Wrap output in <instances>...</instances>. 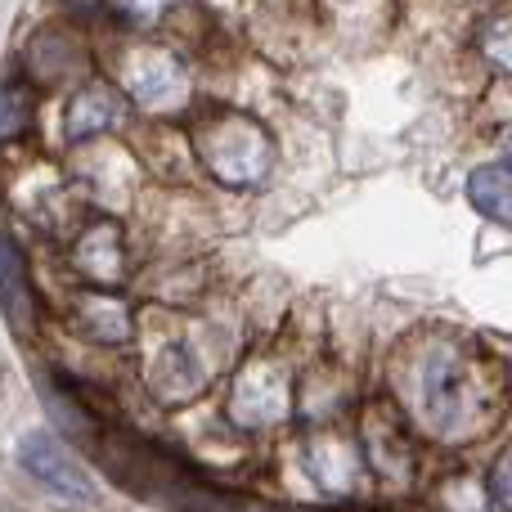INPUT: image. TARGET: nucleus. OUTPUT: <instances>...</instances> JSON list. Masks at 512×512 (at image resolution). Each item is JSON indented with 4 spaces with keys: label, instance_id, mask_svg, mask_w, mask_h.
<instances>
[{
    "label": "nucleus",
    "instance_id": "nucleus-1",
    "mask_svg": "<svg viewBox=\"0 0 512 512\" xmlns=\"http://www.w3.org/2000/svg\"><path fill=\"white\" fill-rule=\"evenodd\" d=\"M95 454L99 468L117 481L122 490L144 499H162V504L176 508H212V504H243L234 495H221L194 463H185L180 454L162 450L153 441H140V436L126 432H95Z\"/></svg>",
    "mask_w": 512,
    "mask_h": 512
},
{
    "label": "nucleus",
    "instance_id": "nucleus-2",
    "mask_svg": "<svg viewBox=\"0 0 512 512\" xmlns=\"http://www.w3.org/2000/svg\"><path fill=\"white\" fill-rule=\"evenodd\" d=\"M203 158L212 167L216 180L225 185H252L270 171V140L261 126H252L248 117H221L216 126L203 131Z\"/></svg>",
    "mask_w": 512,
    "mask_h": 512
},
{
    "label": "nucleus",
    "instance_id": "nucleus-3",
    "mask_svg": "<svg viewBox=\"0 0 512 512\" xmlns=\"http://www.w3.org/2000/svg\"><path fill=\"white\" fill-rule=\"evenodd\" d=\"M463 387H468V369H463L454 346H432L418 378V405L423 418L436 432H450V423L463 414Z\"/></svg>",
    "mask_w": 512,
    "mask_h": 512
},
{
    "label": "nucleus",
    "instance_id": "nucleus-4",
    "mask_svg": "<svg viewBox=\"0 0 512 512\" xmlns=\"http://www.w3.org/2000/svg\"><path fill=\"white\" fill-rule=\"evenodd\" d=\"M18 454H23V468L32 472L36 481H45V486H54V490H68V495H77V499L90 495L86 472L77 468V459H72L59 441H50V436H27Z\"/></svg>",
    "mask_w": 512,
    "mask_h": 512
},
{
    "label": "nucleus",
    "instance_id": "nucleus-5",
    "mask_svg": "<svg viewBox=\"0 0 512 512\" xmlns=\"http://www.w3.org/2000/svg\"><path fill=\"white\" fill-rule=\"evenodd\" d=\"M122 117V95L104 81H90L77 95L68 99V113H63V140H90V135L108 131V126Z\"/></svg>",
    "mask_w": 512,
    "mask_h": 512
},
{
    "label": "nucleus",
    "instance_id": "nucleus-6",
    "mask_svg": "<svg viewBox=\"0 0 512 512\" xmlns=\"http://www.w3.org/2000/svg\"><path fill=\"white\" fill-rule=\"evenodd\" d=\"M72 261H77V270L90 274V279L117 283V279L126 274L122 234H117L113 225H95V230H86V234L77 239V248H72Z\"/></svg>",
    "mask_w": 512,
    "mask_h": 512
},
{
    "label": "nucleus",
    "instance_id": "nucleus-7",
    "mask_svg": "<svg viewBox=\"0 0 512 512\" xmlns=\"http://www.w3.org/2000/svg\"><path fill=\"white\" fill-rule=\"evenodd\" d=\"M149 378L162 400H194L198 391L207 387V373H203V364L189 355V346H167V351L153 360Z\"/></svg>",
    "mask_w": 512,
    "mask_h": 512
},
{
    "label": "nucleus",
    "instance_id": "nucleus-8",
    "mask_svg": "<svg viewBox=\"0 0 512 512\" xmlns=\"http://www.w3.org/2000/svg\"><path fill=\"white\" fill-rule=\"evenodd\" d=\"M135 99H140L144 108H171L185 99V72L176 68V63L167 59V54H149V59H140V68H135Z\"/></svg>",
    "mask_w": 512,
    "mask_h": 512
},
{
    "label": "nucleus",
    "instance_id": "nucleus-9",
    "mask_svg": "<svg viewBox=\"0 0 512 512\" xmlns=\"http://www.w3.org/2000/svg\"><path fill=\"white\" fill-rule=\"evenodd\" d=\"M283 405H288V387H283V378L274 369H256L243 378L239 414L248 418V423H270V418L283 414Z\"/></svg>",
    "mask_w": 512,
    "mask_h": 512
},
{
    "label": "nucleus",
    "instance_id": "nucleus-10",
    "mask_svg": "<svg viewBox=\"0 0 512 512\" xmlns=\"http://www.w3.org/2000/svg\"><path fill=\"white\" fill-rule=\"evenodd\" d=\"M468 198L495 225H512V171L508 167H477L468 180Z\"/></svg>",
    "mask_w": 512,
    "mask_h": 512
},
{
    "label": "nucleus",
    "instance_id": "nucleus-11",
    "mask_svg": "<svg viewBox=\"0 0 512 512\" xmlns=\"http://www.w3.org/2000/svg\"><path fill=\"white\" fill-rule=\"evenodd\" d=\"M77 328L95 342H126L131 337V310L117 297H81Z\"/></svg>",
    "mask_w": 512,
    "mask_h": 512
},
{
    "label": "nucleus",
    "instance_id": "nucleus-12",
    "mask_svg": "<svg viewBox=\"0 0 512 512\" xmlns=\"http://www.w3.org/2000/svg\"><path fill=\"white\" fill-rule=\"evenodd\" d=\"M27 68L41 81H63L68 72H81V54L68 36L59 32H41L32 45H27Z\"/></svg>",
    "mask_w": 512,
    "mask_h": 512
},
{
    "label": "nucleus",
    "instance_id": "nucleus-13",
    "mask_svg": "<svg viewBox=\"0 0 512 512\" xmlns=\"http://www.w3.org/2000/svg\"><path fill=\"white\" fill-rule=\"evenodd\" d=\"M5 315L18 333H32L36 328V306L23 279V252H18L14 239H5Z\"/></svg>",
    "mask_w": 512,
    "mask_h": 512
},
{
    "label": "nucleus",
    "instance_id": "nucleus-14",
    "mask_svg": "<svg viewBox=\"0 0 512 512\" xmlns=\"http://www.w3.org/2000/svg\"><path fill=\"white\" fill-rule=\"evenodd\" d=\"M27 122H32V90L23 81H9L5 86V140H14Z\"/></svg>",
    "mask_w": 512,
    "mask_h": 512
},
{
    "label": "nucleus",
    "instance_id": "nucleus-15",
    "mask_svg": "<svg viewBox=\"0 0 512 512\" xmlns=\"http://www.w3.org/2000/svg\"><path fill=\"white\" fill-rule=\"evenodd\" d=\"M486 54L499 63V68L512 72V9L508 14H499L495 23L486 27Z\"/></svg>",
    "mask_w": 512,
    "mask_h": 512
},
{
    "label": "nucleus",
    "instance_id": "nucleus-16",
    "mask_svg": "<svg viewBox=\"0 0 512 512\" xmlns=\"http://www.w3.org/2000/svg\"><path fill=\"white\" fill-rule=\"evenodd\" d=\"M495 504L512 508V454L495 468Z\"/></svg>",
    "mask_w": 512,
    "mask_h": 512
}]
</instances>
